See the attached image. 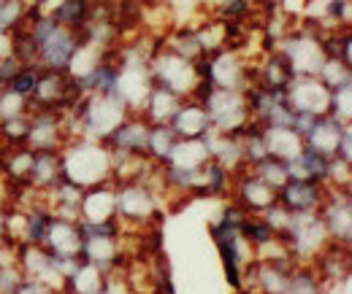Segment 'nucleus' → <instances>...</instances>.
Here are the masks:
<instances>
[{"mask_svg": "<svg viewBox=\"0 0 352 294\" xmlns=\"http://www.w3.org/2000/svg\"><path fill=\"white\" fill-rule=\"evenodd\" d=\"M60 168L63 178L79 184L82 189H89L103 181H111V151L103 140H71L60 149Z\"/></svg>", "mask_w": 352, "mask_h": 294, "instance_id": "f257e3e1", "label": "nucleus"}, {"mask_svg": "<svg viewBox=\"0 0 352 294\" xmlns=\"http://www.w3.org/2000/svg\"><path fill=\"white\" fill-rule=\"evenodd\" d=\"M328 195V186L311 178H287L279 192H276V203L285 206L290 213H311L322 206Z\"/></svg>", "mask_w": 352, "mask_h": 294, "instance_id": "f03ea898", "label": "nucleus"}, {"mask_svg": "<svg viewBox=\"0 0 352 294\" xmlns=\"http://www.w3.org/2000/svg\"><path fill=\"white\" fill-rule=\"evenodd\" d=\"M168 127L174 130L176 138H204L212 130V122H209V114H206L204 103H187L184 100L176 108Z\"/></svg>", "mask_w": 352, "mask_h": 294, "instance_id": "7ed1b4c3", "label": "nucleus"}, {"mask_svg": "<svg viewBox=\"0 0 352 294\" xmlns=\"http://www.w3.org/2000/svg\"><path fill=\"white\" fill-rule=\"evenodd\" d=\"M92 3L95 0H57L52 8H46V14L60 25V27H68V30H82L85 22L89 19V11H92Z\"/></svg>", "mask_w": 352, "mask_h": 294, "instance_id": "20e7f679", "label": "nucleus"}, {"mask_svg": "<svg viewBox=\"0 0 352 294\" xmlns=\"http://www.w3.org/2000/svg\"><path fill=\"white\" fill-rule=\"evenodd\" d=\"M322 278L320 273L314 270V265L301 262L290 270L287 275V284H285V294H322Z\"/></svg>", "mask_w": 352, "mask_h": 294, "instance_id": "39448f33", "label": "nucleus"}, {"mask_svg": "<svg viewBox=\"0 0 352 294\" xmlns=\"http://www.w3.org/2000/svg\"><path fill=\"white\" fill-rule=\"evenodd\" d=\"M38 73H41L38 65H22V68L8 79L6 89L14 92V95H19V97H28V100H30V97L36 95V86H38Z\"/></svg>", "mask_w": 352, "mask_h": 294, "instance_id": "423d86ee", "label": "nucleus"}, {"mask_svg": "<svg viewBox=\"0 0 352 294\" xmlns=\"http://www.w3.org/2000/svg\"><path fill=\"white\" fill-rule=\"evenodd\" d=\"M220 14L225 22H239V19H244L250 14V0H228L222 5Z\"/></svg>", "mask_w": 352, "mask_h": 294, "instance_id": "0eeeda50", "label": "nucleus"}, {"mask_svg": "<svg viewBox=\"0 0 352 294\" xmlns=\"http://www.w3.org/2000/svg\"><path fill=\"white\" fill-rule=\"evenodd\" d=\"M325 14L339 25H344L347 27V22H350V0H331L328 5H325Z\"/></svg>", "mask_w": 352, "mask_h": 294, "instance_id": "6e6552de", "label": "nucleus"}, {"mask_svg": "<svg viewBox=\"0 0 352 294\" xmlns=\"http://www.w3.org/2000/svg\"><path fill=\"white\" fill-rule=\"evenodd\" d=\"M0 241H6V213L0 210Z\"/></svg>", "mask_w": 352, "mask_h": 294, "instance_id": "1a4fd4ad", "label": "nucleus"}, {"mask_svg": "<svg viewBox=\"0 0 352 294\" xmlns=\"http://www.w3.org/2000/svg\"><path fill=\"white\" fill-rule=\"evenodd\" d=\"M247 294H250V292H247ZM252 294H258V292H252Z\"/></svg>", "mask_w": 352, "mask_h": 294, "instance_id": "9d476101", "label": "nucleus"}, {"mask_svg": "<svg viewBox=\"0 0 352 294\" xmlns=\"http://www.w3.org/2000/svg\"><path fill=\"white\" fill-rule=\"evenodd\" d=\"M0 3H3V0H0Z\"/></svg>", "mask_w": 352, "mask_h": 294, "instance_id": "9b49d317", "label": "nucleus"}]
</instances>
